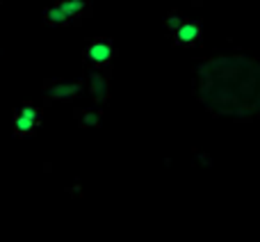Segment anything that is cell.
I'll return each instance as SVG.
<instances>
[{"label": "cell", "mask_w": 260, "mask_h": 242, "mask_svg": "<svg viewBox=\"0 0 260 242\" xmlns=\"http://www.w3.org/2000/svg\"><path fill=\"white\" fill-rule=\"evenodd\" d=\"M39 119H41L39 108H35L32 103L21 105V110L14 114V133L18 137H25V135H30L39 126Z\"/></svg>", "instance_id": "6da1fadb"}, {"label": "cell", "mask_w": 260, "mask_h": 242, "mask_svg": "<svg viewBox=\"0 0 260 242\" xmlns=\"http://www.w3.org/2000/svg\"><path fill=\"white\" fill-rule=\"evenodd\" d=\"M112 55H114L112 44L105 41V39H94L85 48V57L89 59L94 67H103V64H108L110 59H112Z\"/></svg>", "instance_id": "7a4b0ae2"}, {"label": "cell", "mask_w": 260, "mask_h": 242, "mask_svg": "<svg viewBox=\"0 0 260 242\" xmlns=\"http://www.w3.org/2000/svg\"><path fill=\"white\" fill-rule=\"evenodd\" d=\"M82 89L80 82H64V80H57V82H50L48 89H46V96L53 101H69L73 96H78Z\"/></svg>", "instance_id": "3957f363"}, {"label": "cell", "mask_w": 260, "mask_h": 242, "mask_svg": "<svg viewBox=\"0 0 260 242\" xmlns=\"http://www.w3.org/2000/svg\"><path fill=\"white\" fill-rule=\"evenodd\" d=\"M174 35H176V44L178 46H192L201 39V27L194 21H183V25H180Z\"/></svg>", "instance_id": "277c9868"}, {"label": "cell", "mask_w": 260, "mask_h": 242, "mask_svg": "<svg viewBox=\"0 0 260 242\" xmlns=\"http://www.w3.org/2000/svg\"><path fill=\"white\" fill-rule=\"evenodd\" d=\"M89 94L94 96V101H99V103L108 101V94H110L108 78L101 76V73H91L89 76Z\"/></svg>", "instance_id": "5b68a950"}, {"label": "cell", "mask_w": 260, "mask_h": 242, "mask_svg": "<svg viewBox=\"0 0 260 242\" xmlns=\"http://www.w3.org/2000/svg\"><path fill=\"white\" fill-rule=\"evenodd\" d=\"M57 5L62 7V12L69 16V21H71V18L82 16L85 9H87V0H59Z\"/></svg>", "instance_id": "8992f818"}, {"label": "cell", "mask_w": 260, "mask_h": 242, "mask_svg": "<svg viewBox=\"0 0 260 242\" xmlns=\"http://www.w3.org/2000/svg\"><path fill=\"white\" fill-rule=\"evenodd\" d=\"M44 18H46V23H48V25H64V23H69V16L62 12V7H59L57 3L50 5V7H46Z\"/></svg>", "instance_id": "52a82bcc"}, {"label": "cell", "mask_w": 260, "mask_h": 242, "mask_svg": "<svg viewBox=\"0 0 260 242\" xmlns=\"http://www.w3.org/2000/svg\"><path fill=\"white\" fill-rule=\"evenodd\" d=\"M76 119L82 128H94V126L101 124V112H94V110H78Z\"/></svg>", "instance_id": "ba28073f"}, {"label": "cell", "mask_w": 260, "mask_h": 242, "mask_svg": "<svg viewBox=\"0 0 260 242\" xmlns=\"http://www.w3.org/2000/svg\"><path fill=\"white\" fill-rule=\"evenodd\" d=\"M180 25H183V16H180L178 12H171L169 16H167V21H165V27L169 32H176Z\"/></svg>", "instance_id": "9c48e42d"}, {"label": "cell", "mask_w": 260, "mask_h": 242, "mask_svg": "<svg viewBox=\"0 0 260 242\" xmlns=\"http://www.w3.org/2000/svg\"><path fill=\"white\" fill-rule=\"evenodd\" d=\"M69 194H82L80 185H73V188H69Z\"/></svg>", "instance_id": "30bf717a"}]
</instances>
